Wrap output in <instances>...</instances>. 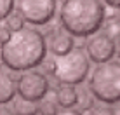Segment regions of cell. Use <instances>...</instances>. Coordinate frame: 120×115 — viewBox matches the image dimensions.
Returning <instances> with one entry per match:
<instances>
[{
    "instance_id": "obj_12",
    "label": "cell",
    "mask_w": 120,
    "mask_h": 115,
    "mask_svg": "<svg viewBox=\"0 0 120 115\" xmlns=\"http://www.w3.org/2000/svg\"><path fill=\"white\" fill-rule=\"evenodd\" d=\"M57 110H59V106H57L56 100H49L45 96L38 101V113L40 115H56Z\"/></svg>"
},
{
    "instance_id": "obj_4",
    "label": "cell",
    "mask_w": 120,
    "mask_h": 115,
    "mask_svg": "<svg viewBox=\"0 0 120 115\" xmlns=\"http://www.w3.org/2000/svg\"><path fill=\"white\" fill-rule=\"evenodd\" d=\"M52 75L61 85H80L90 72V61L84 49L73 47L63 56L52 59Z\"/></svg>"
},
{
    "instance_id": "obj_5",
    "label": "cell",
    "mask_w": 120,
    "mask_h": 115,
    "mask_svg": "<svg viewBox=\"0 0 120 115\" xmlns=\"http://www.w3.org/2000/svg\"><path fill=\"white\" fill-rule=\"evenodd\" d=\"M18 14L33 26H44L51 23L57 11V0H16Z\"/></svg>"
},
{
    "instance_id": "obj_18",
    "label": "cell",
    "mask_w": 120,
    "mask_h": 115,
    "mask_svg": "<svg viewBox=\"0 0 120 115\" xmlns=\"http://www.w3.org/2000/svg\"><path fill=\"white\" fill-rule=\"evenodd\" d=\"M56 115H84V113L75 108H61V110H57Z\"/></svg>"
},
{
    "instance_id": "obj_21",
    "label": "cell",
    "mask_w": 120,
    "mask_h": 115,
    "mask_svg": "<svg viewBox=\"0 0 120 115\" xmlns=\"http://www.w3.org/2000/svg\"><path fill=\"white\" fill-rule=\"evenodd\" d=\"M0 115H14V112L11 108H7L5 105H0Z\"/></svg>"
},
{
    "instance_id": "obj_11",
    "label": "cell",
    "mask_w": 120,
    "mask_h": 115,
    "mask_svg": "<svg viewBox=\"0 0 120 115\" xmlns=\"http://www.w3.org/2000/svg\"><path fill=\"white\" fill-rule=\"evenodd\" d=\"M14 115H38V103L37 101H28L24 98L18 96L11 101Z\"/></svg>"
},
{
    "instance_id": "obj_19",
    "label": "cell",
    "mask_w": 120,
    "mask_h": 115,
    "mask_svg": "<svg viewBox=\"0 0 120 115\" xmlns=\"http://www.w3.org/2000/svg\"><path fill=\"white\" fill-rule=\"evenodd\" d=\"M11 37V31L7 30V28H4V26H0V46H2L4 42H5L7 38Z\"/></svg>"
},
{
    "instance_id": "obj_8",
    "label": "cell",
    "mask_w": 120,
    "mask_h": 115,
    "mask_svg": "<svg viewBox=\"0 0 120 115\" xmlns=\"http://www.w3.org/2000/svg\"><path fill=\"white\" fill-rule=\"evenodd\" d=\"M45 44H47V51H51L54 56H63L75 47L73 37L68 31H64L63 28H57V30L51 31L49 37L45 38Z\"/></svg>"
},
{
    "instance_id": "obj_9",
    "label": "cell",
    "mask_w": 120,
    "mask_h": 115,
    "mask_svg": "<svg viewBox=\"0 0 120 115\" xmlns=\"http://www.w3.org/2000/svg\"><path fill=\"white\" fill-rule=\"evenodd\" d=\"M16 98V79L0 68V105H7Z\"/></svg>"
},
{
    "instance_id": "obj_14",
    "label": "cell",
    "mask_w": 120,
    "mask_h": 115,
    "mask_svg": "<svg viewBox=\"0 0 120 115\" xmlns=\"http://www.w3.org/2000/svg\"><path fill=\"white\" fill-rule=\"evenodd\" d=\"M77 105H78V110H80V112L92 108V106H94V96L90 94V91H82V92H78V101H77Z\"/></svg>"
},
{
    "instance_id": "obj_13",
    "label": "cell",
    "mask_w": 120,
    "mask_h": 115,
    "mask_svg": "<svg viewBox=\"0 0 120 115\" xmlns=\"http://www.w3.org/2000/svg\"><path fill=\"white\" fill-rule=\"evenodd\" d=\"M23 26H24V19L18 14V12H14V11H12L11 14L5 18V28L11 31V33H12V31L21 30Z\"/></svg>"
},
{
    "instance_id": "obj_16",
    "label": "cell",
    "mask_w": 120,
    "mask_h": 115,
    "mask_svg": "<svg viewBox=\"0 0 120 115\" xmlns=\"http://www.w3.org/2000/svg\"><path fill=\"white\" fill-rule=\"evenodd\" d=\"M14 4L16 0H0V21H4L14 11Z\"/></svg>"
},
{
    "instance_id": "obj_17",
    "label": "cell",
    "mask_w": 120,
    "mask_h": 115,
    "mask_svg": "<svg viewBox=\"0 0 120 115\" xmlns=\"http://www.w3.org/2000/svg\"><path fill=\"white\" fill-rule=\"evenodd\" d=\"M89 115H117V112L111 108V105H105V106L101 105V106H92Z\"/></svg>"
},
{
    "instance_id": "obj_7",
    "label": "cell",
    "mask_w": 120,
    "mask_h": 115,
    "mask_svg": "<svg viewBox=\"0 0 120 115\" xmlns=\"http://www.w3.org/2000/svg\"><path fill=\"white\" fill-rule=\"evenodd\" d=\"M117 49H118V42L110 38L101 30L87 37V42H85V54H87L90 63H96V65L111 61L117 54Z\"/></svg>"
},
{
    "instance_id": "obj_10",
    "label": "cell",
    "mask_w": 120,
    "mask_h": 115,
    "mask_svg": "<svg viewBox=\"0 0 120 115\" xmlns=\"http://www.w3.org/2000/svg\"><path fill=\"white\" fill-rule=\"evenodd\" d=\"M56 103L61 108H75L78 101V91L75 85H59L56 89Z\"/></svg>"
},
{
    "instance_id": "obj_6",
    "label": "cell",
    "mask_w": 120,
    "mask_h": 115,
    "mask_svg": "<svg viewBox=\"0 0 120 115\" xmlns=\"http://www.w3.org/2000/svg\"><path fill=\"white\" fill-rule=\"evenodd\" d=\"M49 91H51V84H49L47 75L37 70L23 72V75L16 82V92L28 101L38 103L42 98L47 96Z\"/></svg>"
},
{
    "instance_id": "obj_3",
    "label": "cell",
    "mask_w": 120,
    "mask_h": 115,
    "mask_svg": "<svg viewBox=\"0 0 120 115\" xmlns=\"http://www.w3.org/2000/svg\"><path fill=\"white\" fill-rule=\"evenodd\" d=\"M89 91L105 105H115L120 100V65L118 61L98 65L90 70Z\"/></svg>"
},
{
    "instance_id": "obj_2",
    "label": "cell",
    "mask_w": 120,
    "mask_h": 115,
    "mask_svg": "<svg viewBox=\"0 0 120 115\" xmlns=\"http://www.w3.org/2000/svg\"><path fill=\"white\" fill-rule=\"evenodd\" d=\"M103 0H63L59 7V23L71 37L87 38L105 24Z\"/></svg>"
},
{
    "instance_id": "obj_1",
    "label": "cell",
    "mask_w": 120,
    "mask_h": 115,
    "mask_svg": "<svg viewBox=\"0 0 120 115\" xmlns=\"http://www.w3.org/2000/svg\"><path fill=\"white\" fill-rule=\"evenodd\" d=\"M47 44L40 30L23 26L12 31L11 37L0 46V61L12 72H28L42 65L47 58Z\"/></svg>"
},
{
    "instance_id": "obj_20",
    "label": "cell",
    "mask_w": 120,
    "mask_h": 115,
    "mask_svg": "<svg viewBox=\"0 0 120 115\" xmlns=\"http://www.w3.org/2000/svg\"><path fill=\"white\" fill-rule=\"evenodd\" d=\"M106 5H110L111 9H118L120 7V0H103Z\"/></svg>"
},
{
    "instance_id": "obj_15",
    "label": "cell",
    "mask_w": 120,
    "mask_h": 115,
    "mask_svg": "<svg viewBox=\"0 0 120 115\" xmlns=\"http://www.w3.org/2000/svg\"><path fill=\"white\" fill-rule=\"evenodd\" d=\"M105 31L106 35L110 37V38H113L115 42H118V18L115 16V18H111L108 23H106V26H105Z\"/></svg>"
}]
</instances>
